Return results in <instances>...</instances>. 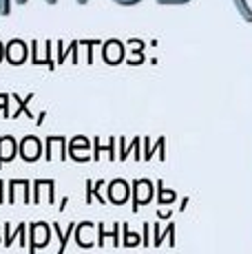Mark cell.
<instances>
[{
    "mask_svg": "<svg viewBox=\"0 0 252 254\" xmlns=\"http://www.w3.org/2000/svg\"><path fill=\"white\" fill-rule=\"evenodd\" d=\"M77 45H80V42H71V45H69V51L73 53V64H77V56H75ZM58 47H60V62H62V60H64V42H58Z\"/></svg>",
    "mask_w": 252,
    "mask_h": 254,
    "instance_id": "4fadbf2b",
    "label": "cell"
},
{
    "mask_svg": "<svg viewBox=\"0 0 252 254\" xmlns=\"http://www.w3.org/2000/svg\"><path fill=\"white\" fill-rule=\"evenodd\" d=\"M13 2H16L18 7H25L29 0H13ZM45 2H47V4H51V7H53V4H58V0H45Z\"/></svg>",
    "mask_w": 252,
    "mask_h": 254,
    "instance_id": "d6986e66",
    "label": "cell"
},
{
    "mask_svg": "<svg viewBox=\"0 0 252 254\" xmlns=\"http://www.w3.org/2000/svg\"><path fill=\"white\" fill-rule=\"evenodd\" d=\"M4 182H0V203H4Z\"/></svg>",
    "mask_w": 252,
    "mask_h": 254,
    "instance_id": "ffe728a7",
    "label": "cell"
},
{
    "mask_svg": "<svg viewBox=\"0 0 252 254\" xmlns=\"http://www.w3.org/2000/svg\"><path fill=\"white\" fill-rule=\"evenodd\" d=\"M13 7V0H0V16H9Z\"/></svg>",
    "mask_w": 252,
    "mask_h": 254,
    "instance_id": "9a60e30c",
    "label": "cell"
},
{
    "mask_svg": "<svg viewBox=\"0 0 252 254\" xmlns=\"http://www.w3.org/2000/svg\"><path fill=\"white\" fill-rule=\"evenodd\" d=\"M115 4H120V7H135V4L144 2V0H113Z\"/></svg>",
    "mask_w": 252,
    "mask_h": 254,
    "instance_id": "ac0fdd59",
    "label": "cell"
},
{
    "mask_svg": "<svg viewBox=\"0 0 252 254\" xmlns=\"http://www.w3.org/2000/svg\"><path fill=\"white\" fill-rule=\"evenodd\" d=\"M18 243L20 246H29V237H27V223H18Z\"/></svg>",
    "mask_w": 252,
    "mask_h": 254,
    "instance_id": "5bb4252c",
    "label": "cell"
},
{
    "mask_svg": "<svg viewBox=\"0 0 252 254\" xmlns=\"http://www.w3.org/2000/svg\"><path fill=\"white\" fill-rule=\"evenodd\" d=\"M77 4H80V7H84V4H89V0H75Z\"/></svg>",
    "mask_w": 252,
    "mask_h": 254,
    "instance_id": "7402d4cb",
    "label": "cell"
},
{
    "mask_svg": "<svg viewBox=\"0 0 252 254\" xmlns=\"http://www.w3.org/2000/svg\"><path fill=\"white\" fill-rule=\"evenodd\" d=\"M16 186H18L16 179H11V182H9V199H7L9 203H16Z\"/></svg>",
    "mask_w": 252,
    "mask_h": 254,
    "instance_id": "e0dca14e",
    "label": "cell"
},
{
    "mask_svg": "<svg viewBox=\"0 0 252 254\" xmlns=\"http://www.w3.org/2000/svg\"><path fill=\"white\" fill-rule=\"evenodd\" d=\"M93 230H95V223L93 221H82L75 226V241L80 248H93L95 241H93Z\"/></svg>",
    "mask_w": 252,
    "mask_h": 254,
    "instance_id": "8992f818",
    "label": "cell"
},
{
    "mask_svg": "<svg viewBox=\"0 0 252 254\" xmlns=\"http://www.w3.org/2000/svg\"><path fill=\"white\" fill-rule=\"evenodd\" d=\"M75 226H77V223L71 221V223H69V228H66V230L62 232V230H60V226H58L56 221L51 223V230L58 234V239H60V248H58V254H62V252H64V248H66V243H69V239H71V234H73Z\"/></svg>",
    "mask_w": 252,
    "mask_h": 254,
    "instance_id": "9c48e42d",
    "label": "cell"
},
{
    "mask_svg": "<svg viewBox=\"0 0 252 254\" xmlns=\"http://www.w3.org/2000/svg\"><path fill=\"white\" fill-rule=\"evenodd\" d=\"M2 228H4V241H2V243H4V246H7V248H9V246H11V243H13V239H16V234H18V228H16V234L11 232V223H9V221H4V226H2Z\"/></svg>",
    "mask_w": 252,
    "mask_h": 254,
    "instance_id": "7c38bea8",
    "label": "cell"
},
{
    "mask_svg": "<svg viewBox=\"0 0 252 254\" xmlns=\"http://www.w3.org/2000/svg\"><path fill=\"white\" fill-rule=\"evenodd\" d=\"M102 58H104V62H106V64H111V66L120 64V62H122V58H124L122 42H120V40H106L104 45H102Z\"/></svg>",
    "mask_w": 252,
    "mask_h": 254,
    "instance_id": "277c9868",
    "label": "cell"
},
{
    "mask_svg": "<svg viewBox=\"0 0 252 254\" xmlns=\"http://www.w3.org/2000/svg\"><path fill=\"white\" fill-rule=\"evenodd\" d=\"M232 4H235L237 13H239V16L244 18L246 22L252 24V7L248 4V0H232Z\"/></svg>",
    "mask_w": 252,
    "mask_h": 254,
    "instance_id": "30bf717a",
    "label": "cell"
},
{
    "mask_svg": "<svg viewBox=\"0 0 252 254\" xmlns=\"http://www.w3.org/2000/svg\"><path fill=\"white\" fill-rule=\"evenodd\" d=\"M51 239V226L47 221H36L29 226V254H36L38 248H45Z\"/></svg>",
    "mask_w": 252,
    "mask_h": 254,
    "instance_id": "6da1fadb",
    "label": "cell"
},
{
    "mask_svg": "<svg viewBox=\"0 0 252 254\" xmlns=\"http://www.w3.org/2000/svg\"><path fill=\"white\" fill-rule=\"evenodd\" d=\"M192 0H157V4H166V7H179V4H188Z\"/></svg>",
    "mask_w": 252,
    "mask_h": 254,
    "instance_id": "2e32d148",
    "label": "cell"
},
{
    "mask_svg": "<svg viewBox=\"0 0 252 254\" xmlns=\"http://www.w3.org/2000/svg\"><path fill=\"white\" fill-rule=\"evenodd\" d=\"M16 155H18L16 137H11V135H2V137H0V168H2L4 164L13 162Z\"/></svg>",
    "mask_w": 252,
    "mask_h": 254,
    "instance_id": "5b68a950",
    "label": "cell"
},
{
    "mask_svg": "<svg viewBox=\"0 0 252 254\" xmlns=\"http://www.w3.org/2000/svg\"><path fill=\"white\" fill-rule=\"evenodd\" d=\"M18 155H20L25 162H38V159L42 157V144L38 137H33V135H27L25 139L18 141Z\"/></svg>",
    "mask_w": 252,
    "mask_h": 254,
    "instance_id": "7a4b0ae2",
    "label": "cell"
},
{
    "mask_svg": "<svg viewBox=\"0 0 252 254\" xmlns=\"http://www.w3.org/2000/svg\"><path fill=\"white\" fill-rule=\"evenodd\" d=\"M27 56H29V47H27L25 40H20V38H13V40H9L7 49H4V58L9 60V64H13V66L25 64Z\"/></svg>",
    "mask_w": 252,
    "mask_h": 254,
    "instance_id": "3957f363",
    "label": "cell"
},
{
    "mask_svg": "<svg viewBox=\"0 0 252 254\" xmlns=\"http://www.w3.org/2000/svg\"><path fill=\"white\" fill-rule=\"evenodd\" d=\"M33 45V42H31ZM31 60H33V64H40V58H36V47H31ZM45 60H47V66H49V69H53V62H51V42H47V56L42 58V64H45Z\"/></svg>",
    "mask_w": 252,
    "mask_h": 254,
    "instance_id": "8fae6325",
    "label": "cell"
},
{
    "mask_svg": "<svg viewBox=\"0 0 252 254\" xmlns=\"http://www.w3.org/2000/svg\"><path fill=\"white\" fill-rule=\"evenodd\" d=\"M2 58H4V47H2V42H0V62H2Z\"/></svg>",
    "mask_w": 252,
    "mask_h": 254,
    "instance_id": "44dd1931",
    "label": "cell"
},
{
    "mask_svg": "<svg viewBox=\"0 0 252 254\" xmlns=\"http://www.w3.org/2000/svg\"><path fill=\"white\" fill-rule=\"evenodd\" d=\"M106 197H109L111 203H124L126 197H128V184L124 179H113L106 188Z\"/></svg>",
    "mask_w": 252,
    "mask_h": 254,
    "instance_id": "52a82bcc",
    "label": "cell"
},
{
    "mask_svg": "<svg viewBox=\"0 0 252 254\" xmlns=\"http://www.w3.org/2000/svg\"><path fill=\"white\" fill-rule=\"evenodd\" d=\"M0 243H2V237H0Z\"/></svg>",
    "mask_w": 252,
    "mask_h": 254,
    "instance_id": "603a6c76",
    "label": "cell"
},
{
    "mask_svg": "<svg viewBox=\"0 0 252 254\" xmlns=\"http://www.w3.org/2000/svg\"><path fill=\"white\" fill-rule=\"evenodd\" d=\"M91 148V141L86 137H73L69 144V155L75 159V162H89L91 155L84 153V150Z\"/></svg>",
    "mask_w": 252,
    "mask_h": 254,
    "instance_id": "ba28073f",
    "label": "cell"
}]
</instances>
